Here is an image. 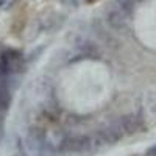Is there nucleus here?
Returning <instances> with one entry per match:
<instances>
[{
  "instance_id": "nucleus-1",
  "label": "nucleus",
  "mask_w": 156,
  "mask_h": 156,
  "mask_svg": "<svg viewBox=\"0 0 156 156\" xmlns=\"http://www.w3.org/2000/svg\"><path fill=\"white\" fill-rule=\"evenodd\" d=\"M23 69V58L22 53L17 50H6L0 56V75L6 76L9 73H17Z\"/></svg>"
},
{
  "instance_id": "nucleus-2",
  "label": "nucleus",
  "mask_w": 156,
  "mask_h": 156,
  "mask_svg": "<svg viewBox=\"0 0 156 156\" xmlns=\"http://www.w3.org/2000/svg\"><path fill=\"white\" fill-rule=\"evenodd\" d=\"M92 147H94V140L89 136H83V134L72 136V137H69V139H66L62 142V150H66V151L83 153V151L90 150Z\"/></svg>"
},
{
  "instance_id": "nucleus-3",
  "label": "nucleus",
  "mask_w": 156,
  "mask_h": 156,
  "mask_svg": "<svg viewBox=\"0 0 156 156\" xmlns=\"http://www.w3.org/2000/svg\"><path fill=\"white\" fill-rule=\"evenodd\" d=\"M129 9L123 8L122 5L117 3L109 12H108V23L114 30H123L128 23V17H129Z\"/></svg>"
},
{
  "instance_id": "nucleus-4",
  "label": "nucleus",
  "mask_w": 156,
  "mask_h": 156,
  "mask_svg": "<svg viewBox=\"0 0 156 156\" xmlns=\"http://www.w3.org/2000/svg\"><path fill=\"white\" fill-rule=\"evenodd\" d=\"M125 134H136L140 129H144V122L137 115H125L119 120Z\"/></svg>"
},
{
  "instance_id": "nucleus-5",
  "label": "nucleus",
  "mask_w": 156,
  "mask_h": 156,
  "mask_svg": "<svg viewBox=\"0 0 156 156\" xmlns=\"http://www.w3.org/2000/svg\"><path fill=\"white\" fill-rule=\"evenodd\" d=\"M27 25V11L25 8H22L17 14L12 19V23H11V33L12 34H20Z\"/></svg>"
},
{
  "instance_id": "nucleus-6",
  "label": "nucleus",
  "mask_w": 156,
  "mask_h": 156,
  "mask_svg": "<svg viewBox=\"0 0 156 156\" xmlns=\"http://www.w3.org/2000/svg\"><path fill=\"white\" fill-rule=\"evenodd\" d=\"M11 90L6 84V81H0V112H5L11 105Z\"/></svg>"
},
{
  "instance_id": "nucleus-7",
  "label": "nucleus",
  "mask_w": 156,
  "mask_h": 156,
  "mask_svg": "<svg viewBox=\"0 0 156 156\" xmlns=\"http://www.w3.org/2000/svg\"><path fill=\"white\" fill-rule=\"evenodd\" d=\"M145 156H156V145H153V147H150V148L147 150V153H145Z\"/></svg>"
},
{
  "instance_id": "nucleus-8",
  "label": "nucleus",
  "mask_w": 156,
  "mask_h": 156,
  "mask_svg": "<svg viewBox=\"0 0 156 156\" xmlns=\"http://www.w3.org/2000/svg\"><path fill=\"white\" fill-rule=\"evenodd\" d=\"M3 134V117H2V112H0V136Z\"/></svg>"
},
{
  "instance_id": "nucleus-9",
  "label": "nucleus",
  "mask_w": 156,
  "mask_h": 156,
  "mask_svg": "<svg viewBox=\"0 0 156 156\" xmlns=\"http://www.w3.org/2000/svg\"><path fill=\"white\" fill-rule=\"evenodd\" d=\"M95 2H98V0H86V3H95Z\"/></svg>"
}]
</instances>
